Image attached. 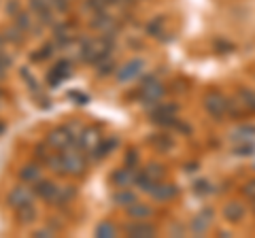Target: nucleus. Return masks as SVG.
Returning <instances> with one entry per match:
<instances>
[{"label": "nucleus", "instance_id": "9", "mask_svg": "<svg viewBox=\"0 0 255 238\" xmlns=\"http://www.w3.org/2000/svg\"><path fill=\"white\" fill-rule=\"evenodd\" d=\"M68 75H70V64L68 62H58V64L49 70V75H47V85L55 87L60 81H64Z\"/></svg>", "mask_w": 255, "mask_h": 238}, {"label": "nucleus", "instance_id": "28", "mask_svg": "<svg viewBox=\"0 0 255 238\" xmlns=\"http://www.w3.org/2000/svg\"><path fill=\"white\" fill-rule=\"evenodd\" d=\"M85 6H87L90 11H94V13H100V11H105L109 4L105 2V0H87Z\"/></svg>", "mask_w": 255, "mask_h": 238}, {"label": "nucleus", "instance_id": "10", "mask_svg": "<svg viewBox=\"0 0 255 238\" xmlns=\"http://www.w3.org/2000/svg\"><path fill=\"white\" fill-rule=\"evenodd\" d=\"M211 219H213V211H211V209H204V211L200 213V215L194 217V221H191V232H196V234H204L206 230H209Z\"/></svg>", "mask_w": 255, "mask_h": 238}, {"label": "nucleus", "instance_id": "15", "mask_svg": "<svg viewBox=\"0 0 255 238\" xmlns=\"http://www.w3.org/2000/svg\"><path fill=\"white\" fill-rule=\"evenodd\" d=\"M30 6L38 13V19L43 23H51V9L47 4V0H30Z\"/></svg>", "mask_w": 255, "mask_h": 238}, {"label": "nucleus", "instance_id": "42", "mask_svg": "<svg viewBox=\"0 0 255 238\" xmlns=\"http://www.w3.org/2000/svg\"><path fill=\"white\" fill-rule=\"evenodd\" d=\"M4 73H6V68H4V66H0V79L4 77Z\"/></svg>", "mask_w": 255, "mask_h": 238}, {"label": "nucleus", "instance_id": "14", "mask_svg": "<svg viewBox=\"0 0 255 238\" xmlns=\"http://www.w3.org/2000/svg\"><path fill=\"white\" fill-rule=\"evenodd\" d=\"M236 98L241 100V105L245 107L247 113H255V92L247 90V87H241L236 94Z\"/></svg>", "mask_w": 255, "mask_h": 238}, {"label": "nucleus", "instance_id": "16", "mask_svg": "<svg viewBox=\"0 0 255 238\" xmlns=\"http://www.w3.org/2000/svg\"><path fill=\"white\" fill-rule=\"evenodd\" d=\"M100 142V136H98V132L92 130V128H87L83 130V134H79V147H85V149H94L96 145Z\"/></svg>", "mask_w": 255, "mask_h": 238}, {"label": "nucleus", "instance_id": "32", "mask_svg": "<svg viewBox=\"0 0 255 238\" xmlns=\"http://www.w3.org/2000/svg\"><path fill=\"white\" fill-rule=\"evenodd\" d=\"M243 194L249 198V200H255V179L253 181H247L245 187H243Z\"/></svg>", "mask_w": 255, "mask_h": 238}, {"label": "nucleus", "instance_id": "20", "mask_svg": "<svg viewBox=\"0 0 255 238\" xmlns=\"http://www.w3.org/2000/svg\"><path fill=\"white\" fill-rule=\"evenodd\" d=\"M134 183H136V185H138V189H142V192L151 194V192H153V189H155V185L159 183V181H153V179L149 177V174L142 172V174H136V179H134Z\"/></svg>", "mask_w": 255, "mask_h": 238}, {"label": "nucleus", "instance_id": "24", "mask_svg": "<svg viewBox=\"0 0 255 238\" xmlns=\"http://www.w3.org/2000/svg\"><path fill=\"white\" fill-rule=\"evenodd\" d=\"M47 164H49V168L53 172H64V160H62V151L58 155H51L47 157Z\"/></svg>", "mask_w": 255, "mask_h": 238}, {"label": "nucleus", "instance_id": "13", "mask_svg": "<svg viewBox=\"0 0 255 238\" xmlns=\"http://www.w3.org/2000/svg\"><path fill=\"white\" fill-rule=\"evenodd\" d=\"M134 179H136V174H134V168H122V170H117L113 172V183L117 187H128V185H132L134 183Z\"/></svg>", "mask_w": 255, "mask_h": 238}, {"label": "nucleus", "instance_id": "34", "mask_svg": "<svg viewBox=\"0 0 255 238\" xmlns=\"http://www.w3.org/2000/svg\"><path fill=\"white\" fill-rule=\"evenodd\" d=\"M255 151V145H247V142H243L241 147H236V155H251Z\"/></svg>", "mask_w": 255, "mask_h": 238}, {"label": "nucleus", "instance_id": "6", "mask_svg": "<svg viewBox=\"0 0 255 238\" xmlns=\"http://www.w3.org/2000/svg\"><path fill=\"white\" fill-rule=\"evenodd\" d=\"M126 234L132 238H151V236H155V228L147 224L145 219H136L134 224L126 226Z\"/></svg>", "mask_w": 255, "mask_h": 238}, {"label": "nucleus", "instance_id": "29", "mask_svg": "<svg viewBox=\"0 0 255 238\" xmlns=\"http://www.w3.org/2000/svg\"><path fill=\"white\" fill-rule=\"evenodd\" d=\"M234 134H236V136H234V138H243V140H247V138H251V136H255V125H245V128H241V130H236Z\"/></svg>", "mask_w": 255, "mask_h": 238}, {"label": "nucleus", "instance_id": "11", "mask_svg": "<svg viewBox=\"0 0 255 238\" xmlns=\"http://www.w3.org/2000/svg\"><path fill=\"white\" fill-rule=\"evenodd\" d=\"M34 192H36V196H41V198H45V200L53 202L55 196H58V185H53L51 181H38Z\"/></svg>", "mask_w": 255, "mask_h": 238}, {"label": "nucleus", "instance_id": "3", "mask_svg": "<svg viewBox=\"0 0 255 238\" xmlns=\"http://www.w3.org/2000/svg\"><path fill=\"white\" fill-rule=\"evenodd\" d=\"M142 68H145V60H140V58H134L130 60L128 64H124L122 68H119V73H117V83H130L134 81L140 73H142Z\"/></svg>", "mask_w": 255, "mask_h": 238}, {"label": "nucleus", "instance_id": "5", "mask_svg": "<svg viewBox=\"0 0 255 238\" xmlns=\"http://www.w3.org/2000/svg\"><path fill=\"white\" fill-rule=\"evenodd\" d=\"M73 140H75V134H70V130H66V128L51 130L49 136H47V142H49L53 149H58V151H62V149H68L70 145H73Z\"/></svg>", "mask_w": 255, "mask_h": 238}, {"label": "nucleus", "instance_id": "8", "mask_svg": "<svg viewBox=\"0 0 255 238\" xmlns=\"http://www.w3.org/2000/svg\"><path fill=\"white\" fill-rule=\"evenodd\" d=\"M245 215H247V209H245V204L238 202V200L228 202L226 209H223V217H226L228 221H232V224H241V221L245 219Z\"/></svg>", "mask_w": 255, "mask_h": 238}, {"label": "nucleus", "instance_id": "1", "mask_svg": "<svg viewBox=\"0 0 255 238\" xmlns=\"http://www.w3.org/2000/svg\"><path fill=\"white\" fill-rule=\"evenodd\" d=\"M204 109H206V113L213 115L215 119L228 117V98L219 92H209L204 96Z\"/></svg>", "mask_w": 255, "mask_h": 238}, {"label": "nucleus", "instance_id": "39", "mask_svg": "<svg viewBox=\"0 0 255 238\" xmlns=\"http://www.w3.org/2000/svg\"><path fill=\"white\" fill-rule=\"evenodd\" d=\"M17 9H19V2H17V0H9V4H6V13L13 15V17H15V15L19 13Z\"/></svg>", "mask_w": 255, "mask_h": 238}, {"label": "nucleus", "instance_id": "25", "mask_svg": "<svg viewBox=\"0 0 255 238\" xmlns=\"http://www.w3.org/2000/svg\"><path fill=\"white\" fill-rule=\"evenodd\" d=\"M145 174H149L153 181H159V179L164 177V168L159 164H149L147 168H145Z\"/></svg>", "mask_w": 255, "mask_h": 238}, {"label": "nucleus", "instance_id": "12", "mask_svg": "<svg viewBox=\"0 0 255 238\" xmlns=\"http://www.w3.org/2000/svg\"><path fill=\"white\" fill-rule=\"evenodd\" d=\"M128 209V215H130L132 219H149L151 215H153V209L142 202H132L130 206H126Z\"/></svg>", "mask_w": 255, "mask_h": 238}, {"label": "nucleus", "instance_id": "2", "mask_svg": "<svg viewBox=\"0 0 255 238\" xmlns=\"http://www.w3.org/2000/svg\"><path fill=\"white\" fill-rule=\"evenodd\" d=\"M140 90H142V102H147V105H155V102H162L164 85L157 81L155 75H149V77L142 79Z\"/></svg>", "mask_w": 255, "mask_h": 238}, {"label": "nucleus", "instance_id": "40", "mask_svg": "<svg viewBox=\"0 0 255 238\" xmlns=\"http://www.w3.org/2000/svg\"><path fill=\"white\" fill-rule=\"evenodd\" d=\"M53 53V47L51 45H45L43 47V49H41V53H38V55H34V58H41V60H47V58H49V55Z\"/></svg>", "mask_w": 255, "mask_h": 238}, {"label": "nucleus", "instance_id": "37", "mask_svg": "<svg viewBox=\"0 0 255 238\" xmlns=\"http://www.w3.org/2000/svg\"><path fill=\"white\" fill-rule=\"evenodd\" d=\"M194 189L198 194H209L213 187H209V183H206V181H198V183H194Z\"/></svg>", "mask_w": 255, "mask_h": 238}, {"label": "nucleus", "instance_id": "19", "mask_svg": "<svg viewBox=\"0 0 255 238\" xmlns=\"http://www.w3.org/2000/svg\"><path fill=\"white\" fill-rule=\"evenodd\" d=\"M17 219H19V224H32V221L36 219V209L30 204H23L17 209Z\"/></svg>", "mask_w": 255, "mask_h": 238}, {"label": "nucleus", "instance_id": "31", "mask_svg": "<svg viewBox=\"0 0 255 238\" xmlns=\"http://www.w3.org/2000/svg\"><path fill=\"white\" fill-rule=\"evenodd\" d=\"M68 98H73V102H79V105H87L90 102V96L87 94H81V92H68Z\"/></svg>", "mask_w": 255, "mask_h": 238}, {"label": "nucleus", "instance_id": "27", "mask_svg": "<svg viewBox=\"0 0 255 238\" xmlns=\"http://www.w3.org/2000/svg\"><path fill=\"white\" fill-rule=\"evenodd\" d=\"M159 32H162V17L151 19V21L147 23V34H151V36H159Z\"/></svg>", "mask_w": 255, "mask_h": 238}, {"label": "nucleus", "instance_id": "26", "mask_svg": "<svg viewBox=\"0 0 255 238\" xmlns=\"http://www.w3.org/2000/svg\"><path fill=\"white\" fill-rule=\"evenodd\" d=\"M15 26H17L21 32H26V30L30 28V15L28 13H17L15 15Z\"/></svg>", "mask_w": 255, "mask_h": 238}, {"label": "nucleus", "instance_id": "36", "mask_svg": "<svg viewBox=\"0 0 255 238\" xmlns=\"http://www.w3.org/2000/svg\"><path fill=\"white\" fill-rule=\"evenodd\" d=\"M113 66H115L113 62H107V60H105V62H100L98 73H100V75H109V73H113Z\"/></svg>", "mask_w": 255, "mask_h": 238}, {"label": "nucleus", "instance_id": "4", "mask_svg": "<svg viewBox=\"0 0 255 238\" xmlns=\"http://www.w3.org/2000/svg\"><path fill=\"white\" fill-rule=\"evenodd\" d=\"M62 160H64V172L81 174L85 170V160L79 151H66V149H62Z\"/></svg>", "mask_w": 255, "mask_h": 238}, {"label": "nucleus", "instance_id": "18", "mask_svg": "<svg viewBox=\"0 0 255 238\" xmlns=\"http://www.w3.org/2000/svg\"><path fill=\"white\" fill-rule=\"evenodd\" d=\"M115 147H117V138H113V140H100L98 145L92 149V155L96 157V160H102V157H105L109 151H113Z\"/></svg>", "mask_w": 255, "mask_h": 238}, {"label": "nucleus", "instance_id": "17", "mask_svg": "<svg viewBox=\"0 0 255 238\" xmlns=\"http://www.w3.org/2000/svg\"><path fill=\"white\" fill-rule=\"evenodd\" d=\"M151 196L153 198H157V200H162V202H166V200H172L174 196H177V187L174 185H155V189L151 192Z\"/></svg>", "mask_w": 255, "mask_h": 238}, {"label": "nucleus", "instance_id": "7", "mask_svg": "<svg viewBox=\"0 0 255 238\" xmlns=\"http://www.w3.org/2000/svg\"><path fill=\"white\" fill-rule=\"evenodd\" d=\"M9 206H13L15 211L19 209V206L23 204H30L32 202V194H30V189L28 187H23V185H17V187H13L11 189V194H9Z\"/></svg>", "mask_w": 255, "mask_h": 238}, {"label": "nucleus", "instance_id": "35", "mask_svg": "<svg viewBox=\"0 0 255 238\" xmlns=\"http://www.w3.org/2000/svg\"><path fill=\"white\" fill-rule=\"evenodd\" d=\"M136 162H138V151H128V155H126V166L128 168H134Z\"/></svg>", "mask_w": 255, "mask_h": 238}, {"label": "nucleus", "instance_id": "30", "mask_svg": "<svg viewBox=\"0 0 255 238\" xmlns=\"http://www.w3.org/2000/svg\"><path fill=\"white\" fill-rule=\"evenodd\" d=\"M21 77L26 79V83H28V87H30L32 92H38V83H36V79L30 75V70H28V68H21Z\"/></svg>", "mask_w": 255, "mask_h": 238}, {"label": "nucleus", "instance_id": "38", "mask_svg": "<svg viewBox=\"0 0 255 238\" xmlns=\"http://www.w3.org/2000/svg\"><path fill=\"white\" fill-rule=\"evenodd\" d=\"M49 2H51L60 13H66V11H68V0H49Z\"/></svg>", "mask_w": 255, "mask_h": 238}, {"label": "nucleus", "instance_id": "23", "mask_svg": "<svg viewBox=\"0 0 255 238\" xmlns=\"http://www.w3.org/2000/svg\"><path fill=\"white\" fill-rule=\"evenodd\" d=\"M96 236L98 238H113L115 236V228L109 224V221H102V224H98V228H96Z\"/></svg>", "mask_w": 255, "mask_h": 238}, {"label": "nucleus", "instance_id": "21", "mask_svg": "<svg viewBox=\"0 0 255 238\" xmlns=\"http://www.w3.org/2000/svg\"><path fill=\"white\" fill-rule=\"evenodd\" d=\"M38 174H41V168H38L36 164H28V166H23V168L19 170V179L26 181V183H30V181L38 179Z\"/></svg>", "mask_w": 255, "mask_h": 238}, {"label": "nucleus", "instance_id": "33", "mask_svg": "<svg viewBox=\"0 0 255 238\" xmlns=\"http://www.w3.org/2000/svg\"><path fill=\"white\" fill-rule=\"evenodd\" d=\"M6 41H13V43H21V30L15 26L13 30H9L6 32Z\"/></svg>", "mask_w": 255, "mask_h": 238}, {"label": "nucleus", "instance_id": "22", "mask_svg": "<svg viewBox=\"0 0 255 238\" xmlns=\"http://www.w3.org/2000/svg\"><path fill=\"white\" fill-rule=\"evenodd\" d=\"M113 200H115V204H119V206H130L132 202H136V196H134L130 189L122 187V192H117V194L113 196Z\"/></svg>", "mask_w": 255, "mask_h": 238}, {"label": "nucleus", "instance_id": "43", "mask_svg": "<svg viewBox=\"0 0 255 238\" xmlns=\"http://www.w3.org/2000/svg\"><path fill=\"white\" fill-rule=\"evenodd\" d=\"M4 132V123H0V134H2Z\"/></svg>", "mask_w": 255, "mask_h": 238}, {"label": "nucleus", "instance_id": "41", "mask_svg": "<svg viewBox=\"0 0 255 238\" xmlns=\"http://www.w3.org/2000/svg\"><path fill=\"white\" fill-rule=\"evenodd\" d=\"M34 236H38V238H43V236H45V238H47V236H51V234L47 232V230H38V232H36Z\"/></svg>", "mask_w": 255, "mask_h": 238}]
</instances>
